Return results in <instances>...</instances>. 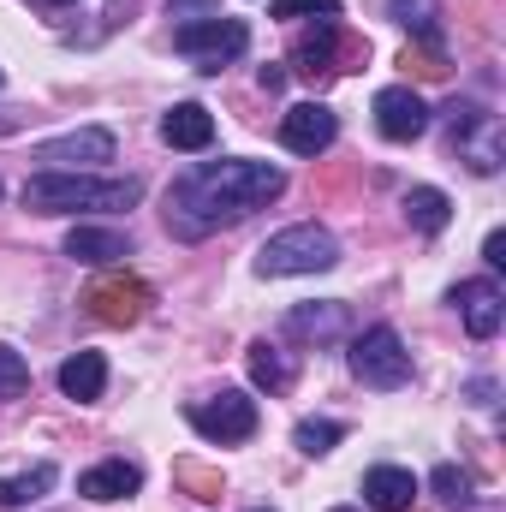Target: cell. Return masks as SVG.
<instances>
[{"mask_svg":"<svg viewBox=\"0 0 506 512\" xmlns=\"http://www.w3.org/2000/svg\"><path fill=\"white\" fill-rule=\"evenodd\" d=\"M24 387H30V364L12 346H0V399H18Z\"/></svg>","mask_w":506,"mask_h":512,"instance_id":"cell-27","label":"cell"},{"mask_svg":"<svg viewBox=\"0 0 506 512\" xmlns=\"http://www.w3.org/2000/svg\"><path fill=\"white\" fill-rule=\"evenodd\" d=\"M334 137H340V114L328 102H298L280 114V143L292 155H322V149H334Z\"/></svg>","mask_w":506,"mask_h":512,"instance_id":"cell-9","label":"cell"},{"mask_svg":"<svg viewBox=\"0 0 506 512\" xmlns=\"http://www.w3.org/2000/svg\"><path fill=\"white\" fill-rule=\"evenodd\" d=\"M30 215H120L143 197V179H96V173H30L24 179Z\"/></svg>","mask_w":506,"mask_h":512,"instance_id":"cell-2","label":"cell"},{"mask_svg":"<svg viewBox=\"0 0 506 512\" xmlns=\"http://www.w3.org/2000/svg\"><path fill=\"white\" fill-rule=\"evenodd\" d=\"M114 131L108 126H78L66 131V137H48V143H36L30 149V161H42L48 173H84V167H102V161H114Z\"/></svg>","mask_w":506,"mask_h":512,"instance_id":"cell-7","label":"cell"},{"mask_svg":"<svg viewBox=\"0 0 506 512\" xmlns=\"http://www.w3.org/2000/svg\"><path fill=\"white\" fill-rule=\"evenodd\" d=\"M185 423L203 435V441H215V447H239V441H251L256 435V399L251 393H239V387H221V393H209V399H191L185 405Z\"/></svg>","mask_w":506,"mask_h":512,"instance_id":"cell-6","label":"cell"},{"mask_svg":"<svg viewBox=\"0 0 506 512\" xmlns=\"http://www.w3.org/2000/svg\"><path fill=\"white\" fill-rule=\"evenodd\" d=\"M60 393L66 399H78V405H96L102 393H108V358L102 352H72L66 364H60Z\"/></svg>","mask_w":506,"mask_h":512,"instance_id":"cell-18","label":"cell"},{"mask_svg":"<svg viewBox=\"0 0 506 512\" xmlns=\"http://www.w3.org/2000/svg\"><path fill=\"white\" fill-rule=\"evenodd\" d=\"M429 489H435L441 507H453V512L477 507V477H471L465 465H435V471H429Z\"/></svg>","mask_w":506,"mask_h":512,"instance_id":"cell-22","label":"cell"},{"mask_svg":"<svg viewBox=\"0 0 506 512\" xmlns=\"http://www.w3.org/2000/svg\"><path fill=\"white\" fill-rule=\"evenodd\" d=\"M387 18H399L417 42L441 48V6L435 0H387Z\"/></svg>","mask_w":506,"mask_h":512,"instance_id":"cell-23","label":"cell"},{"mask_svg":"<svg viewBox=\"0 0 506 512\" xmlns=\"http://www.w3.org/2000/svg\"><path fill=\"white\" fill-rule=\"evenodd\" d=\"M173 48H179L185 60H197V72H221L227 60H239V54L251 48V24H245V18L215 12V18L179 24V30H173Z\"/></svg>","mask_w":506,"mask_h":512,"instance_id":"cell-5","label":"cell"},{"mask_svg":"<svg viewBox=\"0 0 506 512\" xmlns=\"http://www.w3.org/2000/svg\"><path fill=\"white\" fill-rule=\"evenodd\" d=\"M0 90H6V72H0Z\"/></svg>","mask_w":506,"mask_h":512,"instance_id":"cell-34","label":"cell"},{"mask_svg":"<svg viewBox=\"0 0 506 512\" xmlns=\"http://www.w3.org/2000/svg\"><path fill=\"white\" fill-rule=\"evenodd\" d=\"M364 501L376 512H411L417 477H411L405 465H370V471H364Z\"/></svg>","mask_w":506,"mask_h":512,"instance_id":"cell-17","label":"cell"},{"mask_svg":"<svg viewBox=\"0 0 506 512\" xmlns=\"http://www.w3.org/2000/svg\"><path fill=\"white\" fill-rule=\"evenodd\" d=\"M334 512H358V507H334Z\"/></svg>","mask_w":506,"mask_h":512,"instance_id":"cell-32","label":"cell"},{"mask_svg":"<svg viewBox=\"0 0 506 512\" xmlns=\"http://www.w3.org/2000/svg\"><path fill=\"white\" fill-rule=\"evenodd\" d=\"M54 6H72V0H54Z\"/></svg>","mask_w":506,"mask_h":512,"instance_id":"cell-35","label":"cell"},{"mask_svg":"<svg viewBox=\"0 0 506 512\" xmlns=\"http://www.w3.org/2000/svg\"><path fill=\"white\" fill-rule=\"evenodd\" d=\"M66 256H72V262H90V268L126 262V256H131V233H120V227H90V221H78V227L66 233Z\"/></svg>","mask_w":506,"mask_h":512,"instance_id":"cell-15","label":"cell"},{"mask_svg":"<svg viewBox=\"0 0 506 512\" xmlns=\"http://www.w3.org/2000/svg\"><path fill=\"white\" fill-rule=\"evenodd\" d=\"M483 262H489V268H506V233H501V227L483 239Z\"/></svg>","mask_w":506,"mask_h":512,"instance_id":"cell-29","label":"cell"},{"mask_svg":"<svg viewBox=\"0 0 506 512\" xmlns=\"http://www.w3.org/2000/svg\"><path fill=\"white\" fill-rule=\"evenodd\" d=\"M84 304H90V316H96V322H114V328H126V322H137V316H143V304H149V286H143V280H96Z\"/></svg>","mask_w":506,"mask_h":512,"instance_id":"cell-11","label":"cell"},{"mask_svg":"<svg viewBox=\"0 0 506 512\" xmlns=\"http://www.w3.org/2000/svg\"><path fill=\"white\" fill-rule=\"evenodd\" d=\"M334 262H340V239L316 221H298V227L274 233L256 251V274L262 280H292V274H328Z\"/></svg>","mask_w":506,"mask_h":512,"instance_id":"cell-3","label":"cell"},{"mask_svg":"<svg viewBox=\"0 0 506 512\" xmlns=\"http://www.w3.org/2000/svg\"><path fill=\"white\" fill-rule=\"evenodd\" d=\"M137 489H143V471H137L131 459H102V465H90V471L78 477V495L96 501V507H108V501H131Z\"/></svg>","mask_w":506,"mask_h":512,"instance_id":"cell-14","label":"cell"},{"mask_svg":"<svg viewBox=\"0 0 506 512\" xmlns=\"http://www.w3.org/2000/svg\"><path fill=\"white\" fill-rule=\"evenodd\" d=\"M280 191H286V173L274 161H245V155H233V161H197L167 191V227L197 245V239H209L221 227L251 221L256 209H268Z\"/></svg>","mask_w":506,"mask_h":512,"instance_id":"cell-1","label":"cell"},{"mask_svg":"<svg viewBox=\"0 0 506 512\" xmlns=\"http://www.w3.org/2000/svg\"><path fill=\"white\" fill-rule=\"evenodd\" d=\"M346 328H352V310H346L340 298L292 304V310H286V334H292V340H316V346H322V340H340Z\"/></svg>","mask_w":506,"mask_h":512,"instance_id":"cell-13","label":"cell"},{"mask_svg":"<svg viewBox=\"0 0 506 512\" xmlns=\"http://www.w3.org/2000/svg\"><path fill=\"white\" fill-rule=\"evenodd\" d=\"M251 512H274V507H251Z\"/></svg>","mask_w":506,"mask_h":512,"instance_id":"cell-33","label":"cell"},{"mask_svg":"<svg viewBox=\"0 0 506 512\" xmlns=\"http://www.w3.org/2000/svg\"><path fill=\"white\" fill-rule=\"evenodd\" d=\"M453 310H459L471 340H495L506 328V292L495 280H459L453 286Z\"/></svg>","mask_w":506,"mask_h":512,"instance_id":"cell-10","label":"cell"},{"mask_svg":"<svg viewBox=\"0 0 506 512\" xmlns=\"http://www.w3.org/2000/svg\"><path fill=\"white\" fill-rule=\"evenodd\" d=\"M256 78H262V90H280V84H286V72H280V66H262Z\"/></svg>","mask_w":506,"mask_h":512,"instance_id":"cell-30","label":"cell"},{"mask_svg":"<svg viewBox=\"0 0 506 512\" xmlns=\"http://www.w3.org/2000/svg\"><path fill=\"white\" fill-rule=\"evenodd\" d=\"M429 102L411 90V84H387V90H376V131L387 137V143H417L423 131H429Z\"/></svg>","mask_w":506,"mask_h":512,"instance_id":"cell-8","label":"cell"},{"mask_svg":"<svg viewBox=\"0 0 506 512\" xmlns=\"http://www.w3.org/2000/svg\"><path fill=\"white\" fill-rule=\"evenodd\" d=\"M334 42H340V24H334V18H316V30H304V36L292 42V72H298V78H328V72H340V66H334Z\"/></svg>","mask_w":506,"mask_h":512,"instance_id":"cell-16","label":"cell"},{"mask_svg":"<svg viewBox=\"0 0 506 512\" xmlns=\"http://www.w3.org/2000/svg\"><path fill=\"white\" fill-rule=\"evenodd\" d=\"M221 6L215 0H167V18H185V24H197V18H215Z\"/></svg>","mask_w":506,"mask_h":512,"instance_id":"cell-28","label":"cell"},{"mask_svg":"<svg viewBox=\"0 0 506 512\" xmlns=\"http://www.w3.org/2000/svg\"><path fill=\"white\" fill-rule=\"evenodd\" d=\"M453 149L465 155V167H471V173H483V179H489V173H501V120H495V114H483L477 126H465L459 137H453Z\"/></svg>","mask_w":506,"mask_h":512,"instance_id":"cell-19","label":"cell"},{"mask_svg":"<svg viewBox=\"0 0 506 512\" xmlns=\"http://www.w3.org/2000/svg\"><path fill=\"white\" fill-rule=\"evenodd\" d=\"M405 221L423 233V239H435V233H447V221H453V197L441 191V185H411L405 191Z\"/></svg>","mask_w":506,"mask_h":512,"instance_id":"cell-20","label":"cell"},{"mask_svg":"<svg viewBox=\"0 0 506 512\" xmlns=\"http://www.w3.org/2000/svg\"><path fill=\"white\" fill-rule=\"evenodd\" d=\"M0 191H6V185H0Z\"/></svg>","mask_w":506,"mask_h":512,"instance_id":"cell-36","label":"cell"},{"mask_svg":"<svg viewBox=\"0 0 506 512\" xmlns=\"http://www.w3.org/2000/svg\"><path fill=\"white\" fill-rule=\"evenodd\" d=\"M60 483V471L42 459V465H30L24 477H0V512H18V507H36L48 489Z\"/></svg>","mask_w":506,"mask_h":512,"instance_id":"cell-21","label":"cell"},{"mask_svg":"<svg viewBox=\"0 0 506 512\" xmlns=\"http://www.w3.org/2000/svg\"><path fill=\"white\" fill-rule=\"evenodd\" d=\"M268 18H340V0H268Z\"/></svg>","mask_w":506,"mask_h":512,"instance_id":"cell-26","label":"cell"},{"mask_svg":"<svg viewBox=\"0 0 506 512\" xmlns=\"http://www.w3.org/2000/svg\"><path fill=\"white\" fill-rule=\"evenodd\" d=\"M471 399L477 405H495V382H471Z\"/></svg>","mask_w":506,"mask_h":512,"instance_id":"cell-31","label":"cell"},{"mask_svg":"<svg viewBox=\"0 0 506 512\" xmlns=\"http://www.w3.org/2000/svg\"><path fill=\"white\" fill-rule=\"evenodd\" d=\"M251 382L262 387V393H286V387H292V358H286L280 346L256 340L251 346Z\"/></svg>","mask_w":506,"mask_h":512,"instance_id":"cell-25","label":"cell"},{"mask_svg":"<svg viewBox=\"0 0 506 512\" xmlns=\"http://www.w3.org/2000/svg\"><path fill=\"white\" fill-rule=\"evenodd\" d=\"M340 441H346V423H334V417H304V423L292 429V447H298L304 459H328Z\"/></svg>","mask_w":506,"mask_h":512,"instance_id":"cell-24","label":"cell"},{"mask_svg":"<svg viewBox=\"0 0 506 512\" xmlns=\"http://www.w3.org/2000/svg\"><path fill=\"white\" fill-rule=\"evenodd\" d=\"M346 364H352V376L364 387H376V393H393V387L411 382V352H405V340H399V328H364L358 340H352V352H346Z\"/></svg>","mask_w":506,"mask_h":512,"instance_id":"cell-4","label":"cell"},{"mask_svg":"<svg viewBox=\"0 0 506 512\" xmlns=\"http://www.w3.org/2000/svg\"><path fill=\"white\" fill-rule=\"evenodd\" d=\"M161 143H167V149H185V155L209 149V143H215V114H209L203 102H173V108L161 114Z\"/></svg>","mask_w":506,"mask_h":512,"instance_id":"cell-12","label":"cell"}]
</instances>
